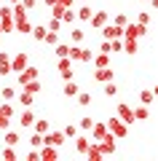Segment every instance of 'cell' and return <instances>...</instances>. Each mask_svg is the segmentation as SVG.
I'll return each instance as SVG.
<instances>
[{"label": "cell", "instance_id": "obj_1", "mask_svg": "<svg viewBox=\"0 0 158 161\" xmlns=\"http://www.w3.org/2000/svg\"><path fill=\"white\" fill-rule=\"evenodd\" d=\"M145 32H147V27H145V24H139V22H126V24H123V35H121V38L137 40V38H142Z\"/></svg>", "mask_w": 158, "mask_h": 161}, {"label": "cell", "instance_id": "obj_2", "mask_svg": "<svg viewBox=\"0 0 158 161\" xmlns=\"http://www.w3.org/2000/svg\"><path fill=\"white\" fill-rule=\"evenodd\" d=\"M105 126H107V132L113 134V137H118V140H121V137H126V132H129V124H123L121 118H110Z\"/></svg>", "mask_w": 158, "mask_h": 161}, {"label": "cell", "instance_id": "obj_3", "mask_svg": "<svg viewBox=\"0 0 158 161\" xmlns=\"http://www.w3.org/2000/svg\"><path fill=\"white\" fill-rule=\"evenodd\" d=\"M0 27H3V32H14V14H11V6H0Z\"/></svg>", "mask_w": 158, "mask_h": 161}, {"label": "cell", "instance_id": "obj_4", "mask_svg": "<svg viewBox=\"0 0 158 161\" xmlns=\"http://www.w3.org/2000/svg\"><path fill=\"white\" fill-rule=\"evenodd\" d=\"M64 140H67V137H64L62 132H51V129H48V132L43 134V145H54V148L64 145Z\"/></svg>", "mask_w": 158, "mask_h": 161}, {"label": "cell", "instance_id": "obj_5", "mask_svg": "<svg viewBox=\"0 0 158 161\" xmlns=\"http://www.w3.org/2000/svg\"><path fill=\"white\" fill-rule=\"evenodd\" d=\"M11 118H14V108H11V102H3V105H0V129H8Z\"/></svg>", "mask_w": 158, "mask_h": 161}, {"label": "cell", "instance_id": "obj_6", "mask_svg": "<svg viewBox=\"0 0 158 161\" xmlns=\"http://www.w3.org/2000/svg\"><path fill=\"white\" fill-rule=\"evenodd\" d=\"M102 30V35H105V40H113V38H121L123 35V27H118V24H105V27H99Z\"/></svg>", "mask_w": 158, "mask_h": 161}, {"label": "cell", "instance_id": "obj_7", "mask_svg": "<svg viewBox=\"0 0 158 161\" xmlns=\"http://www.w3.org/2000/svg\"><path fill=\"white\" fill-rule=\"evenodd\" d=\"M57 67H59V75H62V80H70V78H73V59L62 57Z\"/></svg>", "mask_w": 158, "mask_h": 161}, {"label": "cell", "instance_id": "obj_8", "mask_svg": "<svg viewBox=\"0 0 158 161\" xmlns=\"http://www.w3.org/2000/svg\"><path fill=\"white\" fill-rule=\"evenodd\" d=\"M32 78H38V67L35 64H27V67L19 73V86H24V83H30Z\"/></svg>", "mask_w": 158, "mask_h": 161}, {"label": "cell", "instance_id": "obj_9", "mask_svg": "<svg viewBox=\"0 0 158 161\" xmlns=\"http://www.w3.org/2000/svg\"><path fill=\"white\" fill-rule=\"evenodd\" d=\"M32 124H35V113H32V108H24L22 115H19V126H22V129H32Z\"/></svg>", "mask_w": 158, "mask_h": 161}, {"label": "cell", "instance_id": "obj_10", "mask_svg": "<svg viewBox=\"0 0 158 161\" xmlns=\"http://www.w3.org/2000/svg\"><path fill=\"white\" fill-rule=\"evenodd\" d=\"M89 22H91V27H94V30H99V27H105V24L110 22V16H107V11H96V14H91Z\"/></svg>", "mask_w": 158, "mask_h": 161}, {"label": "cell", "instance_id": "obj_11", "mask_svg": "<svg viewBox=\"0 0 158 161\" xmlns=\"http://www.w3.org/2000/svg\"><path fill=\"white\" fill-rule=\"evenodd\" d=\"M115 113H118V118L123 121V124H134V113H131V108H129V105H123V102H121L118 108H115Z\"/></svg>", "mask_w": 158, "mask_h": 161}, {"label": "cell", "instance_id": "obj_12", "mask_svg": "<svg viewBox=\"0 0 158 161\" xmlns=\"http://www.w3.org/2000/svg\"><path fill=\"white\" fill-rule=\"evenodd\" d=\"M27 62H30L27 54H16V57L11 59V73H22V70L27 67Z\"/></svg>", "mask_w": 158, "mask_h": 161}, {"label": "cell", "instance_id": "obj_13", "mask_svg": "<svg viewBox=\"0 0 158 161\" xmlns=\"http://www.w3.org/2000/svg\"><path fill=\"white\" fill-rule=\"evenodd\" d=\"M94 78L99 80V83H105V80H113V78H115V73H113V70H110V64H107V67H96Z\"/></svg>", "mask_w": 158, "mask_h": 161}, {"label": "cell", "instance_id": "obj_14", "mask_svg": "<svg viewBox=\"0 0 158 161\" xmlns=\"http://www.w3.org/2000/svg\"><path fill=\"white\" fill-rule=\"evenodd\" d=\"M57 156H59V150L54 148V145H46V148H43V150H40V153H38V158H46V161H54V158H57Z\"/></svg>", "mask_w": 158, "mask_h": 161}, {"label": "cell", "instance_id": "obj_15", "mask_svg": "<svg viewBox=\"0 0 158 161\" xmlns=\"http://www.w3.org/2000/svg\"><path fill=\"white\" fill-rule=\"evenodd\" d=\"M19 102H22L24 108H32V102H35V94H32V92H27V89L22 86V92H19Z\"/></svg>", "mask_w": 158, "mask_h": 161}, {"label": "cell", "instance_id": "obj_16", "mask_svg": "<svg viewBox=\"0 0 158 161\" xmlns=\"http://www.w3.org/2000/svg\"><path fill=\"white\" fill-rule=\"evenodd\" d=\"M62 92H64V97H75V94H78L80 89H78V83H75L73 78H70V80H64V89H62Z\"/></svg>", "mask_w": 158, "mask_h": 161}, {"label": "cell", "instance_id": "obj_17", "mask_svg": "<svg viewBox=\"0 0 158 161\" xmlns=\"http://www.w3.org/2000/svg\"><path fill=\"white\" fill-rule=\"evenodd\" d=\"M91 62H94V67H107L110 64V54H94Z\"/></svg>", "mask_w": 158, "mask_h": 161}, {"label": "cell", "instance_id": "obj_18", "mask_svg": "<svg viewBox=\"0 0 158 161\" xmlns=\"http://www.w3.org/2000/svg\"><path fill=\"white\" fill-rule=\"evenodd\" d=\"M89 142H91L89 137H83V134H75V148H78V153H86Z\"/></svg>", "mask_w": 158, "mask_h": 161}, {"label": "cell", "instance_id": "obj_19", "mask_svg": "<svg viewBox=\"0 0 158 161\" xmlns=\"http://www.w3.org/2000/svg\"><path fill=\"white\" fill-rule=\"evenodd\" d=\"M91 132H94V142H96V140H102L105 134H107V126H105V124H96V121H94V126H91Z\"/></svg>", "mask_w": 158, "mask_h": 161}, {"label": "cell", "instance_id": "obj_20", "mask_svg": "<svg viewBox=\"0 0 158 161\" xmlns=\"http://www.w3.org/2000/svg\"><path fill=\"white\" fill-rule=\"evenodd\" d=\"M91 14H94V11H91L89 6H80L78 11H75V19H80V22H89V19H91Z\"/></svg>", "mask_w": 158, "mask_h": 161}, {"label": "cell", "instance_id": "obj_21", "mask_svg": "<svg viewBox=\"0 0 158 161\" xmlns=\"http://www.w3.org/2000/svg\"><path fill=\"white\" fill-rule=\"evenodd\" d=\"M131 113H134V121H147V115H150V110H147V105H142V108H134Z\"/></svg>", "mask_w": 158, "mask_h": 161}, {"label": "cell", "instance_id": "obj_22", "mask_svg": "<svg viewBox=\"0 0 158 161\" xmlns=\"http://www.w3.org/2000/svg\"><path fill=\"white\" fill-rule=\"evenodd\" d=\"M14 97H16V89H14V86H6V89H0V99H3V102H11Z\"/></svg>", "mask_w": 158, "mask_h": 161}, {"label": "cell", "instance_id": "obj_23", "mask_svg": "<svg viewBox=\"0 0 158 161\" xmlns=\"http://www.w3.org/2000/svg\"><path fill=\"white\" fill-rule=\"evenodd\" d=\"M32 129H35V132H38V134H46V132H48V129H51V124H48V121H43V118H35V124H32Z\"/></svg>", "mask_w": 158, "mask_h": 161}, {"label": "cell", "instance_id": "obj_24", "mask_svg": "<svg viewBox=\"0 0 158 161\" xmlns=\"http://www.w3.org/2000/svg\"><path fill=\"white\" fill-rule=\"evenodd\" d=\"M75 99H78L80 108H89V105H91V94H86V92H78V94H75Z\"/></svg>", "mask_w": 158, "mask_h": 161}, {"label": "cell", "instance_id": "obj_25", "mask_svg": "<svg viewBox=\"0 0 158 161\" xmlns=\"http://www.w3.org/2000/svg\"><path fill=\"white\" fill-rule=\"evenodd\" d=\"M43 43H48V46H57V43H59L57 32H54V30H46V35H43Z\"/></svg>", "mask_w": 158, "mask_h": 161}, {"label": "cell", "instance_id": "obj_26", "mask_svg": "<svg viewBox=\"0 0 158 161\" xmlns=\"http://www.w3.org/2000/svg\"><path fill=\"white\" fill-rule=\"evenodd\" d=\"M91 126H94V118H91V115H83V118H80V124H78V129L91 132Z\"/></svg>", "mask_w": 158, "mask_h": 161}, {"label": "cell", "instance_id": "obj_27", "mask_svg": "<svg viewBox=\"0 0 158 161\" xmlns=\"http://www.w3.org/2000/svg\"><path fill=\"white\" fill-rule=\"evenodd\" d=\"M91 57H94V51H91V48H80V54H78V62L91 64Z\"/></svg>", "mask_w": 158, "mask_h": 161}, {"label": "cell", "instance_id": "obj_28", "mask_svg": "<svg viewBox=\"0 0 158 161\" xmlns=\"http://www.w3.org/2000/svg\"><path fill=\"white\" fill-rule=\"evenodd\" d=\"M153 99H155V97H153V89H145V92L139 94V102L142 105H153Z\"/></svg>", "mask_w": 158, "mask_h": 161}, {"label": "cell", "instance_id": "obj_29", "mask_svg": "<svg viewBox=\"0 0 158 161\" xmlns=\"http://www.w3.org/2000/svg\"><path fill=\"white\" fill-rule=\"evenodd\" d=\"M123 51H126V54H137V40L123 38Z\"/></svg>", "mask_w": 158, "mask_h": 161}, {"label": "cell", "instance_id": "obj_30", "mask_svg": "<svg viewBox=\"0 0 158 161\" xmlns=\"http://www.w3.org/2000/svg\"><path fill=\"white\" fill-rule=\"evenodd\" d=\"M59 19H62V24H70V22H75V11L64 8V11H62V16H59Z\"/></svg>", "mask_w": 158, "mask_h": 161}, {"label": "cell", "instance_id": "obj_31", "mask_svg": "<svg viewBox=\"0 0 158 161\" xmlns=\"http://www.w3.org/2000/svg\"><path fill=\"white\" fill-rule=\"evenodd\" d=\"M105 94H107V97H115V94H118V86H115L113 80H105Z\"/></svg>", "mask_w": 158, "mask_h": 161}, {"label": "cell", "instance_id": "obj_32", "mask_svg": "<svg viewBox=\"0 0 158 161\" xmlns=\"http://www.w3.org/2000/svg\"><path fill=\"white\" fill-rule=\"evenodd\" d=\"M24 89H27V92H32V94H38V92H40V80L32 78L30 83H24Z\"/></svg>", "mask_w": 158, "mask_h": 161}, {"label": "cell", "instance_id": "obj_33", "mask_svg": "<svg viewBox=\"0 0 158 161\" xmlns=\"http://www.w3.org/2000/svg\"><path fill=\"white\" fill-rule=\"evenodd\" d=\"M16 142H19V134H16V132H8V129H6V145H11V148H14Z\"/></svg>", "mask_w": 158, "mask_h": 161}, {"label": "cell", "instance_id": "obj_34", "mask_svg": "<svg viewBox=\"0 0 158 161\" xmlns=\"http://www.w3.org/2000/svg\"><path fill=\"white\" fill-rule=\"evenodd\" d=\"M62 134L64 137H75V134H78V126H75V124H67V126L62 129Z\"/></svg>", "mask_w": 158, "mask_h": 161}, {"label": "cell", "instance_id": "obj_35", "mask_svg": "<svg viewBox=\"0 0 158 161\" xmlns=\"http://www.w3.org/2000/svg\"><path fill=\"white\" fill-rule=\"evenodd\" d=\"M30 35H32L35 40H43V35H46V27H32V30H30Z\"/></svg>", "mask_w": 158, "mask_h": 161}, {"label": "cell", "instance_id": "obj_36", "mask_svg": "<svg viewBox=\"0 0 158 161\" xmlns=\"http://www.w3.org/2000/svg\"><path fill=\"white\" fill-rule=\"evenodd\" d=\"M3 158H6V161H14V158H16V150H14L11 145H6V150H3Z\"/></svg>", "mask_w": 158, "mask_h": 161}, {"label": "cell", "instance_id": "obj_37", "mask_svg": "<svg viewBox=\"0 0 158 161\" xmlns=\"http://www.w3.org/2000/svg\"><path fill=\"white\" fill-rule=\"evenodd\" d=\"M30 145H35V148H40V145H43V134H38V132H35L32 137H30Z\"/></svg>", "mask_w": 158, "mask_h": 161}, {"label": "cell", "instance_id": "obj_38", "mask_svg": "<svg viewBox=\"0 0 158 161\" xmlns=\"http://www.w3.org/2000/svg\"><path fill=\"white\" fill-rule=\"evenodd\" d=\"M59 27H62V19H57V16H54V19L48 22V27H46V30H54V32H57Z\"/></svg>", "mask_w": 158, "mask_h": 161}, {"label": "cell", "instance_id": "obj_39", "mask_svg": "<svg viewBox=\"0 0 158 161\" xmlns=\"http://www.w3.org/2000/svg\"><path fill=\"white\" fill-rule=\"evenodd\" d=\"M70 38H73V43H80V40H83V30H73Z\"/></svg>", "mask_w": 158, "mask_h": 161}, {"label": "cell", "instance_id": "obj_40", "mask_svg": "<svg viewBox=\"0 0 158 161\" xmlns=\"http://www.w3.org/2000/svg\"><path fill=\"white\" fill-rule=\"evenodd\" d=\"M67 54H70V46H57V57H59V59L67 57ZM67 59H70V57H67Z\"/></svg>", "mask_w": 158, "mask_h": 161}, {"label": "cell", "instance_id": "obj_41", "mask_svg": "<svg viewBox=\"0 0 158 161\" xmlns=\"http://www.w3.org/2000/svg\"><path fill=\"white\" fill-rule=\"evenodd\" d=\"M126 22H129V19H126V14H115V22H113V24H118V27H123Z\"/></svg>", "mask_w": 158, "mask_h": 161}, {"label": "cell", "instance_id": "obj_42", "mask_svg": "<svg viewBox=\"0 0 158 161\" xmlns=\"http://www.w3.org/2000/svg\"><path fill=\"white\" fill-rule=\"evenodd\" d=\"M78 54H80V48H78V46H70V54H67V57L73 59V62H78Z\"/></svg>", "mask_w": 158, "mask_h": 161}, {"label": "cell", "instance_id": "obj_43", "mask_svg": "<svg viewBox=\"0 0 158 161\" xmlns=\"http://www.w3.org/2000/svg\"><path fill=\"white\" fill-rule=\"evenodd\" d=\"M137 22H139V24H145V27H147V22H150V14H147V11H142L139 16H137Z\"/></svg>", "mask_w": 158, "mask_h": 161}, {"label": "cell", "instance_id": "obj_44", "mask_svg": "<svg viewBox=\"0 0 158 161\" xmlns=\"http://www.w3.org/2000/svg\"><path fill=\"white\" fill-rule=\"evenodd\" d=\"M19 3H22V6L30 11V8H35V3H38V0H19Z\"/></svg>", "mask_w": 158, "mask_h": 161}, {"label": "cell", "instance_id": "obj_45", "mask_svg": "<svg viewBox=\"0 0 158 161\" xmlns=\"http://www.w3.org/2000/svg\"><path fill=\"white\" fill-rule=\"evenodd\" d=\"M99 48H102V54H113V51H110V40H102Z\"/></svg>", "mask_w": 158, "mask_h": 161}, {"label": "cell", "instance_id": "obj_46", "mask_svg": "<svg viewBox=\"0 0 158 161\" xmlns=\"http://www.w3.org/2000/svg\"><path fill=\"white\" fill-rule=\"evenodd\" d=\"M43 3L46 6H54V3H59V0H43Z\"/></svg>", "mask_w": 158, "mask_h": 161}, {"label": "cell", "instance_id": "obj_47", "mask_svg": "<svg viewBox=\"0 0 158 161\" xmlns=\"http://www.w3.org/2000/svg\"><path fill=\"white\" fill-rule=\"evenodd\" d=\"M158 6V0H150V8H155Z\"/></svg>", "mask_w": 158, "mask_h": 161}, {"label": "cell", "instance_id": "obj_48", "mask_svg": "<svg viewBox=\"0 0 158 161\" xmlns=\"http://www.w3.org/2000/svg\"><path fill=\"white\" fill-rule=\"evenodd\" d=\"M8 3H14V6H16V3H19V0H8Z\"/></svg>", "mask_w": 158, "mask_h": 161}, {"label": "cell", "instance_id": "obj_49", "mask_svg": "<svg viewBox=\"0 0 158 161\" xmlns=\"http://www.w3.org/2000/svg\"><path fill=\"white\" fill-rule=\"evenodd\" d=\"M0 40H3V32H0Z\"/></svg>", "mask_w": 158, "mask_h": 161}, {"label": "cell", "instance_id": "obj_50", "mask_svg": "<svg viewBox=\"0 0 158 161\" xmlns=\"http://www.w3.org/2000/svg\"><path fill=\"white\" fill-rule=\"evenodd\" d=\"M80 3H86V0H80Z\"/></svg>", "mask_w": 158, "mask_h": 161}, {"label": "cell", "instance_id": "obj_51", "mask_svg": "<svg viewBox=\"0 0 158 161\" xmlns=\"http://www.w3.org/2000/svg\"><path fill=\"white\" fill-rule=\"evenodd\" d=\"M0 32H3V27H0Z\"/></svg>", "mask_w": 158, "mask_h": 161}]
</instances>
